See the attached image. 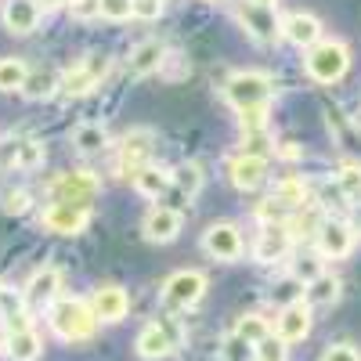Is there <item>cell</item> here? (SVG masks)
<instances>
[{
  "label": "cell",
  "mask_w": 361,
  "mask_h": 361,
  "mask_svg": "<svg viewBox=\"0 0 361 361\" xmlns=\"http://www.w3.org/2000/svg\"><path fill=\"white\" fill-rule=\"evenodd\" d=\"M47 322L54 329V336L66 340V343H83V340L94 336V329H98V318L90 311V304L73 300V296H58L47 311Z\"/></svg>",
  "instance_id": "obj_1"
},
{
  "label": "cell",
  "mask_w": 361,
  "mask_h": 361,
  "mask_svg": "<svg viewBox=\"0 0 361 361\" xmlns=\"http://www.w3.org/2000/svg\"><path fill=\"white\" fill-rule=\"evenodd\" d=\"M347 66H350V51L340 40H318L314 47H307V58H304L307 76L318 83H336L347 73Z\"/></svg>",
  "instance_id": "obj_2"
},
{
  "label": "cell",
  "mask_w": 361,
  "mask_h": 361,
  "mask_svg": "<svg viewBox=\"0 0 361 361\" xmlns=\"http://www.w3.org/2000/svg\"><path fill=\"white\" fill-rule=\"evenodd\" d=\"M271 90H275V83H271L267 73H235L224 83V98L238 112H250V109H260L271 102Z\"/></svg>",
  "instance_id": "obj_3"
},
{
  "label": "cell",
  "mask_w": 361,
  "mask_h": 361,
  "mask_svg": "<svg viewBox=\"0 0 361 361\" xmlns=\"http://www.w3.org/2000/svg\"><path fill=\"white\" fill-rule=\"evenodd\" d=\"M98 177L90 173V170H66V173H58L51 180V202H66V206H83L90 209V202H94L98 195Z\"/></svg>",
  "instance_id": "obj_4"
},
{
  "label": "cell",
  "mask_w": 361,
  "mask_h": 361,
  "mask_svg": "<svg viewBox=\"0 0 361 361\" xmlns=\"http://www.w3.org/2000/svg\"><path fill=\"white\" fill-rule=\"evenodd\" d=\"M206 296V275L202 271H173L163 282V304L170 311H192Z\"/></svg>",
  "instance_id": "obj_5"
},
{
  "label": "cell",
  "mask_w": 361,
  "mask_h": 361,
  "mask_svg": "<svg viewBox=\"0 0 361 361\" xmlns=\"http://www.w3.org/2000/svg\"><path fill=\"white\" fill-rule=\"evenodd\" d=\"M314 238H318V257H325V260H343V257L354 250V231H350V224H343V221H336V217H325V221L318 224Z\"/></svg>",
  "instance_id": "obj_6"
},
{
  "label": "cell",
  "mask_w": 361,
  "mask_h": 361,
  "mask_svg": "<svg viewBox=\"0 0 361 361\" xmlns=\"http://www.w3.org/2000/svg\"><path fill=\"white\" fill-rule=\"evenodd\" d=\"M105 73H109V58L94 51V54H87L76 69H69L62 76V90L66 94H87V90H94L105 80Z\"/></svg>",
  "instance_id": "obj_7"
},
{
  "label": "cell",
  "mask_w": 361,
  "mask_h": 361,
  "mask_svg": "<svg viewBox=\"0 0 361 361\" xmlns=\"http://www.w3.org/2000/svg\"><path fill=\"white\" fill-rule=\"evenodd\" d=\"M202 250L214 257V260H238L243 257V231L235 224L221 221V224H209L202 235Z\"/></svg>",
  "instance_id": "obj_8"
},
{
  "label": "cell",
  "mask_w": 361,
  "mask_h": 361,
  "mask_svg": "<svg viewBox=\"0 0 361 361\" xmlns=\"http://www.w3.org/2000/svg\"><path fill=\"white\" fill-rule=\"evenodd\" d=\"M40 224L54 235H80L87 224H90V209L83 206H66V202H51L44 206L40 214Z\"/></svg>",
  "instance_id": "obj_9"
},
{
  "label": "cell",
  "mask_w": 361,
  "mask_h": 361,
  "mask_svg": "<svg viewBox=\"0 0 361 361\" xmlns=\"http://www.w3.org/2000/svg\"><path fill=\"white\" fill-rule=\"evenodd\" d=\"M311 307H307V300H293V304L282 307L279 322H275V336L282 343H300V340H307L311 336Z\"/></svg>",
  "instance_id": "obj_10"
},
{
  "label": "cell",
  "mask_w": 361,
  "mask_h": 361,
  "mask_svg": "<svg viewBox=\"0 0 361 361\" xmlns=\"http://www.w3.org/2000/svg\"><path fill=\"white\" fill-rule=\"evenodd\" d=\"M289 250H293V231L286 224H264L257 243H253V260L257 264H275V260H286Z\"/></svg>",
  "instance_id": "obj_11"
},
{
  "label": "cell",
  "mask_w": 361,
  "mask_h": 361,
  "mask_svg": "<svg viewBox=\"0 0 361 361\" xmlns=\"http://www.w3.org/2000/svg\"><path fill=\"white\" fill-rule=\"evenodd\" d=\"M235 15H238V22L250 29V37H257L260 44H271L275 37H282V22L275 18V11H271V8H257V4L238 0Z\"/></svg>",
  "instance_id": "obj_12"
},
{
  "label": "cell",
  "mask_w": 361,
  "mask_h": 361,
  "mask_svg": "<svg viewBox=\"0 0 361 361\" xmlns=\"http://www.w3.org/2000/svg\"><path fill=\"white\" fill-rule=\"evenodd\" d=\"M152 141L156 134L152 130H130L123 137V145H119V173H137L141 166H148V159H152Z\"/></svg>",
  "instance_id": "obj_13"
},
{
  "label": "cell",
  "mask_w": 361,
  "mask_h": 361,
  "mask_svg": "<svg viewBox=\"0 0 361 361\" xmlns=\"http://www.w3.org/2000/svg\"><path fill=\"white\" fill-rule=\"evenodd\" d=\"M90 311H94L98 322L116 325V322H123V318H127V311H130V296H127L123 286H98L94 296H90Z\"/></svg>",
  "instance_id": "obj_14"
},
{
  "label": "cell",
  "mask_w": 361,
  "mask_h": 361,
  "mask_svg": "<svg viewBox=\"0 0 361 361\" xmlns=\"http://www.w3.org/2000/svg\"><path fill=\"white\" fill-rule=\"evenodd\" d=\"M58 286H62V271L58 267H40L33 279L25 282L22 289V300H25V307H51L54 300H58Z\"/></svg>",
  "instance_id": "obj_15"
},
{
  "label": "cell",
  "mask_w": 361,
  "mask_h": 361,
  "mask_svg": "<svg viewBox=\"0 0 361 361\" xmlns=\"http://www.w3.org/2000/svg\"><path fill=\"white\" fill-rule=\"evenodd\" d=\"M148 243H173L180 235V209H170V206H152L145 214V224H141Z\"/></svg>",
  "instance_id": "obj_16"
},
{
  "label": "cell",
  "mask_w": 361,
  "mask_h": 361,
  "mask_svg": "<svg viewBox=\"0 0 361 361\" xmlns=\"http://www.w3.org/2000/svg\"><path fill=\"white\" fill-rule=\"evenodd\" d=\"M228 177H231V185H235L238 192H253V188L264 185V177H267V159H264V156L243 152L238 159H231Z\"/></svg>",
  "instance_id": "obj_17"
},
{
  "label": "cell",
  "mask_w": 361,
  "mask_h": 361,
  "mask_svg": "<svg viewBox=\"0 0 361 361\" xmlns=\"http://www.w3.org/2000/svg\"><path fill=\"white\" fill-rule=\"evenodd\" d=\"M282 37L296 47H314L322 40V22L307 11H293L282 18Z\"/></svg>",
  "instance_id": "obj_18"
},
{
  "label": "cell",
  "mask_w": 361,
  "mask_h": 361,
  "mask_svg": "<svg viewBox=\"0 0 361 361\" xmlns=\"http://www.w3.org/2000/svg\"><path fill=\"white\" fill-rule=\"evenodd\" d=\"M4 25L15 37L33 33V29L40 25V4L37 0H8L4 4Z\"/></svg>",
  "instance_id": "obj_19"
},
{
  "label": "cell",
  "mask_w": 361,
  "mask_h": 361,
  "mask_svg": "<svg viewBox=\"0 0 361 361\" xmlns=\"http://www.w3.org/2000/svg\"><path fill=\"white\" fill-rule=\"evenodd\" d=\"M134 350H137V357H145V361H159V357H170L177 347L170 343V336L159 329V322H148L141 333H137V340H134Z\"/></svg>",
  "instance_id": "obj_20"
},
{
  "label": "cell",
  "mask_w": 361,
  "mask_h": 361,
  "mask_svg": "<svg viewBox=\"0 0 361 361\" xmlns=\"http://www.w3.org/2000/svg\"><path fill=\"white\" fill-rule=\"evenodd\" d=\"M130 180H134V192H137V195H145V199H159L163 192H170V188H173V173H170V170H163V166H152V163L141 166Z\"/></svg>",
  "instance_id": "obj_21"
},
{
  "label": "cell",
  "mask_w": 361,
  "mask_h": 361,
  "mask_svg": "<svg viewBox=\"0 0 361 361\" xmlns=\"http://www.w3.org/2000/svg\"><path fill=\"white\" fill-rule=\"evenodd\" d=\"M166 62V44L163 40H145L130 51V73L134 76H148V73H156L159 66Z\"/></svg>",
  "instance_id": "obj_22"
},
{
  "label": "cell",
  "mask_w": 361,
  "mask_h": 361,
  "mask_svg": "<svg viewBox=\"0 0 361 361\" xmlns=\"http://www.w3.org/2000/svg\"><path fill=\"white\" fill-rule=\"evenodd\" d=\"M44 159H47V148L37 137H22V141H11V152L4 163L15 170H37V166H44Z\"/></svg>",
  "instance_id": "obj_23"
},
{
  "label": "cell",
  "mask_w": 361,
  "mask_h": 361,
  "mask_svg": "<svg viewBox=\"0 0 361 361\" xmlns=\"http://www.w3.org/2000/svg\"><path fill=\"white\" fill-rule=\"evenodd\" d=\"M340 293H343V282H340L336 275H329V271H322L314 282H307L304 300H307L311 311H314V307H333L336 300H340Z\"/></svg>",
  "instance_id": "obj_24"
},
{
  "label": "cell",
  "mask_w": 361,
  "mask_h": 361,
  "mask_svg": "<svg viewBox=\"0 0 361 361\" xmlns=\"http://www.w3.org/2000/svg\"><path fill=\"white\" fill-rule=\"evenodd\" d=\"M58 90H62V76H58L54 69H37V73H29L22 94H25L29 102H47V98L58 94Z\"/></svg>",
  "instance_id": "obj_25"
},
{
  "label": "cell",
  "mask_w": 361,
  "mask_h": 361,
  "mask_svg": "<svg viewBox=\"0 0 361 361\" xmlns=\"http://www.w3.org/2000/svg\"><path fill=\"white\" fill-rule=\"evenodd\" d=\"M44 350L37 329H22V333H8V357L11 361H37Z\"/></svg>",
  "instance_id": "obj_26"
},
{
  "label": "cell",
  "mask_w": 361,
  "mask_h": 361,
  "mask_svg": "<svg viewBox=\"0 0 361 361\" xmlns=\"http://www.w3.org/2000/svg\"><path fill=\"white\" fill-rule=\"evenodd\" d=\"M73 145H76L80 156H102L105 148H109V134L98 123H83V127L73 130Z\"/></svg>",
  "instance_id": "obj_27"
},
{
  "label": "cell",
  "mask_w": 361,
  "mask_h": 361,
  "mask_svg": "<svg viewBox=\"0 0 361 361\" xmlns=\"http://www.w3.org/2000/svg\"><path fill=\"white\" fill-rule=\"evenodd\" d=\"M173 188L192 202V199L202 192V170H199V163H180V166L173 170Z\"/></svg>",
  "instance_id": "obj_28"
},
{
  "label": "cell",
  "mask_w": 361,
  "mask_h": 361,
  "mask_svg": "<svg viewBox=\"0 0 361 361\" xmlns=\"http://www.w3.org/2000/svg\"><path fill=\"white\" fill-rule=\"evenodd\" d=\"M275 199L289 209H300V206H307V180L304 177H286L275 185Z\"/></svg>",
  "instance_id": "obj_29"
},
{
  "label": "cell",
  "mask_w": 361,
  "mask_h": 361,
  "mask_svg": "<svg viewBox=\"0 0 361 361\" xmlns=\"http://www.w3.org/2000/svg\"><path fill=\"white\" fill-rule=\"evenodd\" d=\"M235 336L246 340L250 347H257V343H264L271 336V325H267L264 314H243V318H238V325H235Z\"/></svg>",
  "instance_id": "obj_30"
},
{
  "label": "cell",
  "mask_w": 361,
  "mask_h": 361,
  "mask_svg": "<svg viewBox=\"0 0 361 361\" xmlns=\"http://www.w3.org/2000/svg\"><path fill=\"white\" fill-rule=\"evenodd\" d=\"M29 80V66L22 58H0V90H22Z\"/></svg>",
  "instance_id": "obj_31"
},
{
  "label": "cell",
  "mask_w": 361,
  "mask_h": 361,
  "mask_svg": "<svg viewBox=\"0 0 361 361\" xmlns=\"http://www.w3.org/2000/svg\"><path fill=\"white\" fill-rule=\"evenodd\" d=\"M29 206H33V195H29L25 188H8L4 195H0V209H4V214H11V217L29 214Z\"/></svg>",
  "instance_id": "obj_32"
},
{
  "label": "cell",
  "mask_w": 361,
  "mask_h": 361,
  "mask_svg": "<svg viewBox=\"0 0 361 361\" xmlns=\"http://www.w3.org/2000/svg\"><path fill=\"white\" fill-rule=\"evenodd\" d=\"M253 361H289V343H282L275 333H271L264 343L253 347Z\"/></svg>",
  "instance_id": "obj_33"
},
{
  "label": "cell",
  "mask_w": 361,
  "mask_h": 361,
  "mask_svg": "<svg viewBox=\"0 0 361 361\" xmlns=\"http://www.w3.org/2000/svg\"><path fill=\"white\" fill-rule=\"evenodd\" d=\"M98 8H102V18L123 22V18L134 15V0H98Z\"/></svg>",
  "instance_id": "obj_34"
},
{
  "label": "cell",
  "mask_w": 361,
  "mask_h": 361,
  "mask_svg": "<svg viewBox=\"0 0 361 361\" xmlns=\"http://www.w3.org/2000/svg\"><path fill=\"white\" fill-rule=\"evenodd\" d=\"M221 354H224V361H253V347H250L246 340H238L235 333H231V336L224 340Z\"/></svg>",
  "instance_id": "obj_35"
},
{
  "label": "cell",
  "mask_w": 361,
  "mask_h": 361,
  "mask_svg": "<svg viewBox=\"0 0 361 361\" xmlns=\"http://www.w3.org/2000/svg\"><path fill=\"white\" fill-rule=\"evenodd\" d=\"M243 116V130L253 137V134H260L264 127H267V105H260V109H250V112H238Z\"/></svg>",
  "instance_id": "obj_36"
},
{
  "label": "cell",
  "mask_w": 361,
  "mask_h": 361,
  "mask_svg": "<svg viewBox=\"0 0 361 361\" xmlns=\"http://www.w3.org/2000/svg\"><path fill=\"white\" fill-rule=\"evenodd\" d=\"M340 188H343L347 199H361V170H357V166H343V173H340Z\"/></svg>",
  "instance_id": "obj_37"
},
{
  "label": "cell",
  "mask_w": 361,
  "mask_h": 361,
  "mask_svg": "<svg viewBox=\"0 0 361 361\" xmlns=\"http://www.w3.org/2000/svg\"><path fill=\"white\" fill-rule=\"evenodd\" d=\"M156 322H159V329H163V333L170 336V343H173V347L180 350V343H185V325H180V322H177L173 314H159Z\"/></svg>",
  "instance_id": "obj_38"
},
{
  "label": "cell",
  "mask_w": 361,
  "mask_h": 361,
  "mask_svg": "<svg viewBox=\"0 0 361 361\" xmlns=\"http://www.w3.org/2000/svg\"><path fill=\"white\" fill-rule=\"evenodd\" d=\"M159 15H163V0H134V18L156 22Z\"/></svg>",
  "instance_id": "obj_39"
},
{
  "label": "cell",
  "mask_w": 361,
  "mask_h": 361,
  "mask_svg": "<svg viewBox=\"0 0 361 361\" xmlns=\"http://www.w3.org/2000/svg\"><path fill=\"white\" fill-rule=\"evenodd\" d=\"M293 275H296V279H307V282H314V279L322 275V260H318V257H304V260H296Z\"/></svg>",
  "instance_id": "obj_40"
},
{
  "label": "cell",
  "mask_w": 361,
  "mask_h": 361,
  "mask_svg": "<svg viewBox=\"0 0 361 361\" xmlns=\"http://www.w3.org/2000/svg\"><path fill=\"white\" fill-rule=\"evenodd\" d=\"M69 11H73V18H80V22H87V18H98V15H102L98 0H69Z\"/></svg>",
  "instance_id": "obj_41"
},
{
  "label": "cell",
  "mask_w": 361,
  "mask_h": 361,
  "mask_svg": "<svg viewBox=\"0 0 361 361\" xmlns=\"http://www.w3.org/2000/svg\"><path fill=\"white\" fill-rule=\"evenodd\" d=\"M322 361H361V354H357V347H350V343H336V347H329V350L322 354Z\"/></svg>",
  "instance_id": "obj_42"
},
{
  "label": "cell",
  "mask_w": 361,
  "mask_h": 361,
  "mask_svg": "<svg viewBox=\"0 0 361 361\" xmlns=\"http://www.w3.org/2000/svg\"><path fill=\"white\" fill-rule=\"evenodd\" d=\"M279 156H282V159H300V156H304V148H296L293 141H286V145L279 148Z\"/></svg>",
  "instance_id": "obj_43"
},
{
  "label": "cell",
  "mask_w": 361,
  "mask_h": 361,
  "mask_svg": "<svg viewBox=\"0 0 361 361\" xmlns=\"http://www.w3.org/2000/svg\"><path fill=\"white\" fill-rule=\"evenodd\" d=\"M246 4H257V8H271V11H275L279 0H246Z\"/></svg>",
  "instance_id": "obj_44"
},
{
  "label": "cell",
  "mask_w": 361,
  "mask_h": 361,
  "mask_svg": "<svg viewBox=\"0 0 361 361\" xmlns=\"http://www.w3.org/2000/svg\"><path fill=\"white\" fill-rule=\"evenodd\" d=\"M37 4H44V8H58V4H66V0H37Z\"/></svg>",
  "instance_id": "obj_45"
}]
</instances>
